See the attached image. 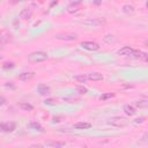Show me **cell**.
Returning <instances> with one entry per match:
<instances>
[{
	"mask_svg": "<svg viewBox=\"0 0 148 148\" xmlns=\"http://www.w3.org/2000/svg\"><path fill=\"white\" fill-rule=\"evenodd\" d=\"M49 58L47 53L44 51H34L28 56V60L30 62H40Z\"/></svg>",
	"mask_w": 148,
	"mask_h": 148,
	"instance_id": "6da1fadb",
	"label": "cell"
},
{
	"mask_svg": "<svg viewBox=\"0 0 148 148\" xmlns=\"http://www.w3.org/2000/svg\"><path fill=\"white\" fill-rule=\"evenodd\" d=\"M108 124L114 127H125L128 124V120L124 117H112L108 120Z\"/></svg>",
	"mask_w": 148,
	"mask_h": 148,
	"instance_id": "7a4b0ae2",
	"label": "cell"
},
{
	"mask_svg": "<svg viewBox=\"0 0 148 148\" xmlns=\"http://www.w3.org/2000/svg\"><path fill=\"white\" fill-rule=\"evenodd\" d=\"M56 38L59 40H65V42H72V40H76L77 39V35L73 34V32H62V34H57Z\"/></svg>",
	"mask_w": 148,
	"mask_h": 148,
	"instance_id": "3957f363",
	"label": "cell"
},
{
	"mask_svg": "<svg viewBox=\"0 0 148 148\" xmlns=\"http://www.w3.org/2000/svg\"><path fill=\"white\" fill-rule=\"evenodd\" d=\"M80 45H81L82 49L88 50V51H97V50H99V44L96 43V42H92V40H84V42H81Z\"/></svg>",
	"mask_w": 148,
	"mask_h": 148,
	"instance_id": "277c9868",
	"label": "cell"
},
{
	"mask_svg": "<svg viewBox=\"0 0 148 148\" xmlns=\"http://www.w3.org/2000/svg\"><path fill=\"white\" fill-rule=\"evenodd\" d=\"M80 23H82L84 25H90V27H98V25L104 24L105 20L104 18H87V20L81 21Z\"/></svg>",
	"mask_w": 148,
	"mask_h": 148,
	"instance_id": "5b68a950",
	"label": "cell"
},
{
	"mask_svg": "<svg viewBox=\"0 0 148 148\" xmlns=\"http://www.w3.org/2000/svg\"><path fill=\"white\" fill-rule=\"evenodd\" d=\"M131 58L133 59H139V60H143V61H147V53L140 51V50H134L132 51V53L130 54Z\"/></svg>",
	"mask_w": 148,
	"mask_h": 148,
	"instance_id": "8992f818",
	"label": "cell"
},
{
	"mask_svg": "<svg viewBox=\"0 0 148 148\" xmlns=\"http://www.w3.org/2000/svg\"><path fill=\"white\" fill-rule=\"evenodd\" d=\"M37 92H38L40 96H46V95H49V94L51 92V89H50L49 86L40 83V84H38V87H37Z\"/></svg>",
	"mask_w": 148,
	"mask_h": 148,
	"instance_id": "52a82bcc",
	"label": "cell"
},
{
	"mask_svg": "<svg viewBox=\"0 0 148 148\" xmlns=\"http://www.w3.org/2000/svg\"><path fill=\"white\" fill-rule=\"evenodd\" d=\"M32 8H30V7H28V8H23L21 12H20V18H22V20H29L30 17H31V15H32Z\"/></svg>",
	"mask_w": 148,
	"mask_h": 148,
	"instance_id": "ba28073f",
	"label": "cell"
},
{
	"mask_svg": "<svg viewBox=\"0 0 148 148\" xmlns=\"http://www.w3.org/2000/svg\"><path fill=\"white\" fill-rule=\"evenodd\" d=\"M9 40H12V35H10L7 30L0 31V42H1L2 44H6V43H8Z\"/></svg>",
	"mask_w": 148,
	"mask_h": 148,
	"instance_id": "9c48e42d",
	"label": "cell"
},
{
	"mask_svg": "<svg viewBox=\"0 0 148 148\" xmlns=\"http://www.w3.org/2000/svg\"><path fill=\"white\" fill-rule=\"evenodd\" d=\"M87 79L90 80V81H102L104 77H103V75H102L101 73H98V72H92V73L87 74Z\"/></svg>",
	"mask_w": 148,
	"mask_h": 148,
	"instance_id": "30bf717a",
	"label": "cell"
},
{
	"mask_svg": "<svg viewBox=\"0 0 148 148\" xmlns=\"http://www.w3.org/2000/svg\"><path fill=\"white\" fill-rule=\"evenodd\" d=\"M35 76V72H22L18 75V80L21 81H29Z\"/></svg>",
	"mask_w": 148,
	"mask_h": 148,
	"instance_id": "8fae6325",
	"label": "cell"
},
{
	"mask_svg": "<svg viewBox=\"0 0 148 148\" xmlns=\"http://www.w3.org/2000/svg\"><path fill=\"white\" fill-rule=\"evenodd\" d=\"M132 51H133V47H131V46H123L121 49H119L118 50V54L119 56H124V57H130V54L132 53Z\"/></svg>",
	"mask_w": 148,
	"mask_h": 148,
	"instance_id": "7c38bea8",
	"label": "cell"
},
{
	"mask_svg": "<svg viewBox=\"0 0 148 148\" xmlns=\"http://www.w3.org/2000/svg\"><path fill=\"white\" fill-rule=\"evenodd\" d=\"M15 128H16L15 123H13V121H9V123H3V128H2V132L9 133V132H13Z\"/></svg>",
	"mask_w": 148,
	"mask_h": 148,
	"instance_id": "4fadbf2b",
	"label": "cell"
},
{
	"mask_svg": "<svg viewBox=\"0 0 148 148\" xmlns=\"http://www.w3.org/2000/svg\"><path fill=\"white\" fill-rule=\"evenodd\" d=\"M134 105L139 109H146L148 106V99L147 98H140L134 102Z\"/></svg>",
	"mask_w": 148,
	"mask_h": 148,
	"instance_id": "5bb4252c",
	"label": "cell"
},
{
	"mask_svg": "<svg viewBox=\"0 0 148 148\" xmlns=\"http://www.w3.org/2000/svg\"><path fill=\"white\" fill-rule=\"evenodd\" d=\"M124 112L127 114V116H134L136 113V110L133 105H130V104H126L124 105Z\"/></svg>",
	"mask_w": 148,
	"mask_h": 148,
	"instance_id": "9a60e30c",
	"label": "cell"
},
{
	"mask_svg": "<svg viewBox=\"0 0 148 148\" xmlns=\"http://www.w3.org/2000/svg\"><path fill=\"white\" fill-rule=\"evenodd\" d=\"M91 127V124L90 123H76V124H74V128H76V130H88V128H90Z\"/></svg>",
	"mask_w": 148,
	"mask_h": 148,
	"instance_id": "2e32d148",
	"label": "cell"
},
{
	"mask_svg": "<svg viewBox=\"0 0 148 148\" xmlns=\"http://www.w3.org/2000/svg\"><path fill=\"white\" fill-rule=\"evenodd\" d=\"M66 143L62 142V141H47L45 143V146L47 147H56V148H60V147H64Z\"/></svg>",
	"mask_w": 148,
	"mask_h": 148,
	"instance_id": "e0dca14e",
	"label": "cell"
},
{
	"mask_svg": "<svg viewBox=\"0 0 148 148\" xmlns=\"http://www.w3.org/2000/svg\"><path fill=\"white\" fill-rule=\"evenodd\" d=\"M28 126H29V128H31V130H34V131H39V132L43 131V126H42L39 123H36V121H31Z\"/></svg>",
	"mask_w": 148,
	"mask_h": 148,
	"instance_id": "ac0fdd59",
	"label": "cell"
},
{
	"mask_svg": "<svg viewBox=\"0 0 148 148\" xmlns=\"http://www.w3.org/2000/svg\"><path fill=\"white\" fill-rule=\"evenodd\" d=\"M134 10H135V8H134V6H132V5H124V6H123V12H124L125 14H133Z\"/></svg>",
	"mask_w": 148,
	"mask_h": 148,
	"instance_id": "d6986e66",
	"label": "cell"
},
{
	"mask_svg": "<svg viewBox=\"0 0 148 148\" xmlns=\"http://www.w3.org/2000/svg\"><path fill=\"white\" fill-rule=\"evenodd\" d=\"M79 5H71L69 3V6L67 7V12L69 13V14H74V13H76L77 10H79Z\"/></svg>",
	"mask_w": 148,
	"mask_h": 148,
	"instance_id": "ffe728a7",
	"label": "cell"
},
{
	"mask_svg": "<svg viewBox=\"0 0 148 148\" xmlns=\"http://www.w3.org/2000/svg\"><path fill=\"white\" fill-rule=\"evenodd\" d=\"M20 108L22 110H24V111H31L34 109V106L31 104H29V103H21L20 104Z\"/></svg>",
	"mask_w": 148,
	"mask_h": 148,
	"instance_id": "44dd1931",
	"label": "cell"
},
{
	"mask_svg": "<svg viewBox=\"0 0 148 148\" xmlns=\"http://www.w3.org/2000/svg\"><path fill=\"white\" fill-rule=\"evenodd\" d=\"M111 97H114V92H105V94H103V95L99 96V99L101 101H105V99L111 98Z\"/></svg>",
	"mask_w": 148,
	"mask_h": 148,
	"instance_id": "7402d4cb",
	"label": "cell"
},
{
	"mask_svg": "<svg viewBox=\"0 0 148 148\" xmlns=\"http://www.w3.org/2000/svg\"><path fill=\"white\" fill-rule=\"evenodd\" d=\"M76 91H77L79 94H81V95H86V94L88 92V89H87L86 87H83V86H77V87H76Z\"/></svg>",
	"mask_w": 148,
	"mask_h": 148,
	"instance_id": "603a6c76",
	"label": "cell"
},
{
	"mask_svg": "<svg viewBox=\"0 0 148 148\" xmlns=\"http://www.w3.org/2000/svg\"><path fill=\"white\" fill-rule=\"evenodd\" d=\"M13 67H14V62H12V61H6L2 65L3 69H9V68H13Z\"/></svg>",
	"mask_w": 148,
	"mask_h": 148,
	"instance_id": "cb8c5ba5",
	"label": "cell"
},
{
	"mask_svg": "<svg viewBox=\"0 0 148 148\" xmlns=\"http://www.w3.org/2000/svg\"><path fill=\"white\" fill-rule=\"evenodd\" d=\"M75 80L77 82H80V83H84L86 80H87V76H84V75H76L75 76Z\"/></svg>",
	"mask_w": 148,
	"mask_h": 148,
	"instance_id": "d4e9b609",
	"label": "cell"
},
{
	"mask_svg": "<svg viewBox=\"0 0 148 148\" xmlns=\"http://www.w3.org/2000/svg\"><path fill=\"white\" fill-rule=\"evenodd\" d=\"M44 103H45V104H47V105H54V104H56V99H52V98H46V99L44 101Z\"/></svg>",
	"mask_w": 148,
	"mask_h": 148,
	"instance_id": "484cf974",
	"label": "cell"
},
{
	"mask_svg": "<svg viewBox=\"0 0 148 148\" xmlns=\"http://www.w3.org/2000/svg\"><path fill=\"white\" fill-rule=\"evenodd\" d=\"M143 120H145V118H143V117H140V118H136V119L134 120V123H135V124H142Z\"/></svg>",
	"mask_w": 148,
	"mask_h": 148,
	"instance_id": "4316f807",
	"label": "cell"
},
{
	"mask_svg": "<svg viewBox=\"0 0 148 148\" xmlns=\"http://www.w3.org/2000/svg\"><path fill=\"white\" fill-rule=\"evenodd\" d=\"M82 2V0H71V5H79Z\"/></svg>",
	"mask_w": 148,
	"mask_h": 148,
	"instance_id": "83f0119b",
	"label": "cell"
},
{
	"mask_svg": "<svg viewBox=\"0 0 148 148\" xmlns=\"http://www.w3.org/2000/svg\"><path fill=\"white\" fill-rule=\"evenodd\" d=\"M21 0H9V2L12 3V5H16V3H18Z\"/></svg>",
	"mask_w": 148,
	"mask_h": 148,
	"instance_id": "f1b7e54d",
	"label": "cell"
},
{
	"mask_svg": "<svg viewBox=\"0 0 148 148\" xmlns=\"http://www.w3.org/2000/svg\"><path fill=\"white\" fill-rule=\"evenodd\" d=\"M94 2H95V3H96V5H99V3H101V2H102V0H95V1H94Z\"/></svg>",
	"mask_w": 148,
	"mask_h": 148,
	"instance_id": "f546056e",
	"label": "cell"
},
{
	"mask_svg": "<svg viewBox=\"0 0 148 148\" xmlns=\"http://www.w3.org/2000/svg\"><path fill=\"white\" fill-rule=\"evenodd\" d=\"M2 128H3V123H0V131L2 132Z\"/></svg>",
	"mask_w": 148,
	"mask_h": 148,
	"instance_id": "4dcf8cb0",
	"label": "cell"
},
{
	"mask_svg": "<svg viewBox=\"0 0 148 148\" xmlns=\"http://www.w3.org/2000/svg\"><path fill=\"white\" fill-rule=\"evenodd\" d=\"M2 45H3V44H2V43H1V42H0V49H1V47H2Z\"/></svg>",
	"mask_w": 148,
	"mask_h": 148,
	"instance_id": "1f68e13d",
	"label": "cell"
},
{
	"mask_svg": "<svg viewBox=\"0 0 148 148\" xmlns=\"http://www.w3.org/2000/svg\"><path fill=\"white\" fill-rule=\"evenodd\" d=\"M0 104H2V102H0Z\"/></svg>",
	"mask_w": 148,
	"mask_h": 148,
	"instance_id": "d6a6232c",
	"label": "cell"
},
{
	"mask_svg": "<svg viewBox=\"0 0 148 148\" xmlns=\"http://www.w3.org/2000/svg\"><path fill=\"white\" fill-rule=\"evenodd\" d=\"M0 59H1V56H0Z\"/></svg>",
	"mask_w": 148,
	"mask_h": 148,
	"instance_id": "836d02e7",
	"label": "cell"
}]
</instances>
